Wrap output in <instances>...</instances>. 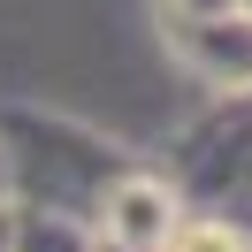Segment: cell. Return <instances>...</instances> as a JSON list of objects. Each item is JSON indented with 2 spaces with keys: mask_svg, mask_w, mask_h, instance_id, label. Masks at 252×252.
Returning <instances> with one entry per match:
<instances>
[{
  "mask_svg": "<svg viewBox=\"0 0 252 252\" xmlns=\"http://www.w3.org/2000/svg\"><path fill=\"white\" fill-rule=\"evenodd\" d=\"M160 252H252V229H245V221H229V214H206V206H191Z\"/></svg>",
  "mask_w": 252,
  "mask_h": 252,
  "instance_id": "5",
  "label": "cell"
},
{
  "mask_svg": "<svg viewBox=\"0 0 252 252\" xmlns=\"http://www.w3.org/2000/svg\"><path fill=\"white\" fill-rule=\"evenodd\" d=\"M8 214H16V206H0V252H8Z\"/></svg>",
  "mask_w": 252,
  "mask_h": 252,
  "instance_id": "9",
  "label": "cell"
},
{
  "mask_svg": "<svg viewBox=\"0 0 252 252\" xmlns=\"http://www.w3.org/2000/svg\"><path fill=\"white\" fill-rule=\"evenodd\" d=\"M99 252H115V245H99Z\"/></svg>",
  "mask_w": 252,
  "mask_h": 252,
  "instance_id": "10",
  "label": "cell"
},
{
  "mask_svg": "<svg viewBox=\"0 0 252 252\" xmlns=\"http://www.w3.org/2000/svg\"><path fill=\"white\" fill-rule=\"evenodd\" d=\"M0 206H16V176H8V153H0Z\"/></svg>",
  "mask_w": 252,
  "mask_h": 252,
  "instance_id": "8",
  "label": "cell"
},
{
  "mask_svg": "<svg viewBox=\"0 0 252 252\" xmlns=\"http://www.w3.org/2000/svg\"><path fill=\"white\" fill-rule=\"evenodd\" d=\"M214 214H229V221H245V229H252V160H245V176L229 184V199H221Z\"/></svg>",
  "mask_w": 252,
  "mask_h": 252,
  "instance_id": "6",
  "label": "cell"
},
{
  "mask_svg": "<svg viewBox=\"0 0 252 252\" xmlns=\"http://www.w3.org/2000/svg\"><path fill=\"white\" fill-rule=\"evenodd\" d=\"M184 214L191 206H184V191H176V176L153 168V160H130V168L107 184L92 229H99V245H115V252H160Z\"/></svg>",
  "mask_w": 252,
  "mask_h": 252,
  "instance_id": "3",
  "label": "cell"
},
{
  "mask_svg": "<svg viewBox=\"0 0 252 252\" xmlns=\"http://www.w3.org/2000/svg\"><path fill=\"white\" fill-rule=\"evenodd\" d=\"M245 0H160V16H229Z\"/></svg>",
  "mask_w": 252,
  "mask_h": 252,
  "instance_id": "7",
  "label": "cell"
},
{
  "mask_svg": "<svg viewBox=\"0 0 252 252\" xmlns=\"http://www.w3.org/2000/svg\"><path fill=\"white\" fill-rule=\"evenodd\" d=\"M8 252H99V229H92L84 214L16 206V214H8Z\"/></svg>",
  "mask_w": 252,
  "mask_h": 252,
  "instance_id": "4",
  "label": "cell"
},
{
  "mask_svg": "<svg viewBox=\"0 0 252 252\" xmlns=\"http://www.w3.org/2000/svg\"><path fill=\"white\" fill-rule=\"evenodd\" d=\"M160 46L176 54V69L199 92L252 99V8H229V16H160Z\"/></svg>",
  "mask_w": 252,
  "mask_h": 252,
  "instance_id": "2",
  "label": "cell"
},
{
  "mask_svg": "<svg viewBox=\"0 0 252 252\" xmlns=\"http://www.w3.org/2000/svg\"><path fill=\"white\" fill-rule=\"evenodd\" d=\"M0 153L16 176V206H54V214H84V221L99 214L107 184L138 160L123 138L54 107H0Z\"/></svg>",
  "mask_w": 252,
  "mask_h": 252,
  "instance_id": "1",
  "label": "cell"
}]
</instances>
